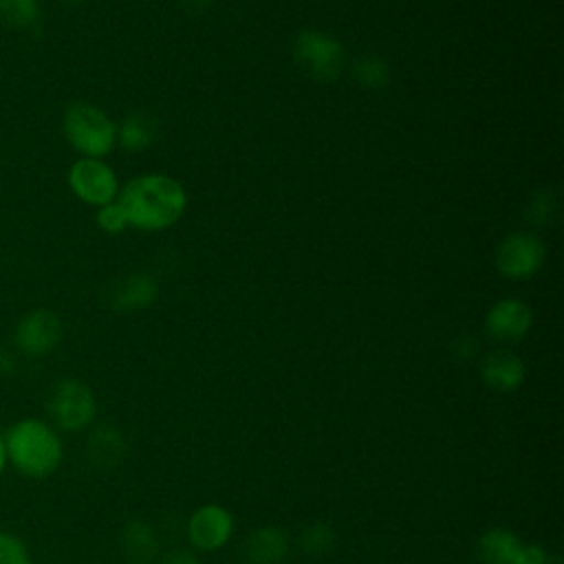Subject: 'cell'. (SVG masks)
<instances>
[{
  "instance_id": "cell-1",
  "label": "cell",
  "mask_w": 564,
  "mask_h": 564,
  "mask_svg": "<svg viewBox=\"0 0 564 564\" xmlns=\"http://www.w3.org/2000/svg\"><path fill=\"white\" fill-rule=\"evenodd\" d=\"M130 227L159 231L172 227L185 212L187 196L178 181L165 174H143L128 181L117 198Z\"/></svg>"
},
{
  "instance_id": "cell-2",
  "label": "cell",
  "mask_w": 564,
  "mask_h": 564,
  "mask_svg": "<svg viewBox=\"0 0 564 564\" xmlns=\"http://www.w3.org/2000/svg\"><path fill=\"white\" fill-rule=\"evenodd\" d=\"M7 460L29 478H44L62 463V441L57 432L40 419H22L4 434Z\"/></svg>"
},
{
  "instance_id": "cell-3",
  "label": "cell",
  "mask_w": 564,
  "mask_h": 564,
  "mask_svg": "<svg viewBox=\"0 0 564 564\" xmlns=\"http://www.w3.org/2000/svg\"><path fill=\"white\" fill-rule=\"evenodd\" d=\"M62 130L66 141L86 159L106 156L117 143V126L97 106L77 101L64 110Z\"/></svg>"
},
{
  "instance_id": "cell-4",
  "label": "cell",
  "mask_w": 564,
  "mask_h": 564,
  "mask_svg": "<svg viewBox=\"0 0 564 564\" xmlns=\"http://www.w3.org/2000/svg\"><path fill=\"white\" fill-rule=\"evenodd\" d=\"M293 57L313 79L333 82L344 68L346 55L339 40L322 31L304 29L293 40Z\"/></svg>"
},
{
  "instance_id": "cell-5",
  "label": "cell",
  "mask_w": 564,
  "mask_h": 564,
  "mask_svg": "<svg viewBox=\"0 0 564 564\" xmlns=\"http://www.w3.org/2000/svg\"><path fill=\"white\" fill-rule=\"evenodd\" d=\"M97 401L93 390L79 379H59L48 394V414L57 427L77 432L93 423Z\"/></svg>"
},
{
  "instance_id": "cell-6",
  "label": "cell",
  "mask_w": 564,
  "mask_h": 564,
  "mask_svg": "<svg viewBox=\"0 0 564 564\" xmlns=\"http://www.w3.org/2000/svg\"><path fill=\"white\" fill-rule=\"evenodd\" d=\"M546 258L544 242L529 234L516 231L509 234L496 249V269L511 280H524L535 275Z\"/></svg>"
},
{
  "instance_id": "cell-7",
  "label": "cell",
  "mask_w": 564,
  "mask_h": 564,
  "mask_svg": "<svg viewBox=\"0 0 564 564\" xmlns=\"http://www.w3.org/2000/svg\"><path fill=\"white\" fill-rule=\"evenodd\" d=\"M68 185L73 194L95 207L108 205L119 192L117 174L101 159L82 156L68 170Z\"/></svg>"
},
{
  "instance_id": "cell-8",
  "label": "cell",
  "mask_w": 564,
  "mask_h": 564,
  "mask_svg": "<svg viewBox=\"0 0 564 564\" xmlns=\"http://www.w3.org/2000/svg\"><path fill=\"white\" fill-rule=\"evenodd\" d=\"M13 341L29 357H44L62 341V319L48 308H33L20 317Z\"/></svg>"
},
{
  "instance_id": "cell-9",
  "label": "cell",
  "mask_w": 564,
  "mask_h": 564,
  "mask_svg": "<svg viewBox=\"0 0 564 564\" xmlns=\"http://www.w3.org/2000/svg\"><path fill=\"white\" fill-rule=\"evenodd\" d=\"M234 531V516L220 505H203L187 520V538L196 549L216 551Z\"/></svg>"
},
{
  "instance_id": "cell-10",
  "label": "cell",
  "mask_w": 564,
  "mask_h": 564,
  "mask_svg": "<svg viewBox=\"0 0 564 564\" xmlns=\"http://www.w3.org/2000/svg\"><path fill=\"white\" fill-rule=\"evenodd\" d=\"M531 322V308L524 302L516 297H505L489 308L485 317V328L491 337L500 341H516L529 333Z\"/></svg>"
},
{
  "instance_id": "cell-11",
  "label": "cell",
  "mask_w": 564,
  "mask_h": 564,
  "mask_svg": "<svg viewBox=\"0 0 564 564\" xmlns=\"http://www.w3.org/2000/svg\"><path fill=\"white\" fill-rule=\"evenodd\" d=\"M480 377L496 392H513L522 386L527 368L516 352L500 348L485 355L480 361Z\"/></svg>"
},
{
  "instance_id": "cell-12",
  "label": "cell",
  "mask_w": 564,
  "mask_h": 564,
  "mask_svg": "<svg viewBox=\"0 0 564 564\" xmlns=\"http://www.w3.org/2000/svg\"><path fill=\"white\" fill-rule=\"evenodd\" d=\"M289 555V535L278 527H258L242 542L245 564H280Z\"/></svg>"
},
{
  "instance_id": "cell-13",
  "label": "cell",
  "mask_w": 564,
  "mask_h": 564,
  "mask_svg": "<svg viewBox=\"0 0 564 564\" xmlns=\"http://www.w3.org/2000/svg\"><path fill=\"white\" fill-rule=\"evenodd\" d=\"M159 295L156 280L148 273H132L119 280L110 291V306L119 313H132L150 306Z\"/></svg>"
},
{
  "instance_id": "cell-14",
  "label": "cell",
  "mask_w": 564,
  "mask_h": 564,
  "mask_svg": "<svg viewBox=\"0 0 564 564\" xmlns=\"http://www.w3.org/2000/svg\"><path fill=\"white\" fill-rule=\"evenodd\" d=\"M88 460L99 469H112L126 456V438L123 432L112 423H99L93 427L86 443Z\"/></svg>"
},
{
  "instance_id": "cell-15",
  "label": "cell",
  "mask_w": 564,
  "mask_h": 564,
  "mask_svg": "<svg viewBox=\"0 0 564 564\" xmlns=\"http://www.w3.org/2000/svg\"><path fill=\"white\" fill-rule=\"evenodd\" d=\"M121 553L130 564H150L159 555V542L154 529L143 520H130L119 535Z\"/></svg>"
},
{
  "instance_id": "cell-16",
  "label": "cell",
  "mask_w": 564,
  "mask_h": 564,
  "mask_svg": "<svg viewBox=\"0 0 564 564\" xmlns=\"http://www.w3.org/2000/svg\"><path fill=\"white\" fill-rule=\"evenodd\" d=\"M520 538L502 527L487 529L478 540V557L482 564H513L520 546Z\"/></svg>"
},
{
  "instance_id": "cell-17",
  "label": "cell",
  "mask_w": 564,
  "mask_h": 564,
  "mask_svg": "<svg viewBox=\"0 0 564 564\" xmlns=\"http://www.w3.org/2000/svg\"><path fill=\"white\" fill-rule=\"evenodd\" d=\"M156 132H159V126L152 115L130 112L117 128V141L130 152H141L154 143Z\"/></svg>"
},
{
  "instance_id": "cell-18",
  "label": "cell",
  "mask_w": 564,
  "mask_h": 564,
  "mask_svg": "<svg viewBox=\"0 0 564 564\" xmlns=\"http://www.w3.org/2000/svg\"><path fill=\"white\" fill-rule=\"evenodd\" d=\"M40 20L37 0H0V22L9 29H31Z\"/></svg>"
},
{
  "instance_id": "cell-19",
  "label": "cell",
  "mask_w": 564,
  "mask_h": 564,
  "mask_svg": "<svg viewBox=\"0 0 564 564\" xmlns=\"http://www.w3.org/2000/svg\"><path fill=\"white\" fill-rule=\"evenodd\" d=\"M300 544L302 549L308 553V555H326L335 549L337 544V533L330 524L322 522V520H315V522H308L302 533H300Z\"/></svg>"
},
{
  "instance_id": "cell-20",
  "label": "cell",
  "mask_w": 564,
  "mask_h": 564,
  "mask_svg": "<svg viewBox=\"0 0 564 564\" xmlns=\"http://www.w3.org/2000/svg\"><path fill=\"white\" fill-rule=\"evenodd\" d=\"M355 77L361 86L366 88H383L390 79V66L383 57L379 55H361L357 57L355 66Z\"/></svg>"
},
{
  "instance_id": "cell-21",
  "label": "cell",
  "mask_w": 564,
  "mask_h": 564,
  "mask_svg": "<svg viewBox=\"0 0 564 564\" xmlns=\"http://www.w3.org/2000/svg\"><path fill=\"white\" fill-rule=\"evenodd\" d=\"M0 564H31L26 544L20 538L2 531H0Z\"/></svg>"
},
{
  "instance_id": "cell-22",
  "label": "cell",
  "mask_w": 564,
  "mask_h": 564,
  "mask_svg": "<svg viewBox=\"0 0 564 564\" xmlns=\"http://www.w3.org/2000/svg\"><path fill=\"white\" fill-rule=\"evenodd\" d=\"M97 225L106 231V234H119L128 227V220H126V214L123 209L119 207L117 200L108 203V205H101L99 212H97Z\"/></svg>"
},
{
  "instance_id": "cell-23",
  "label": "cell",
  "mask_w": 564,
  "mask_h": 564,
  "mask_svg": "<svg viewBox=\"0 0 564 564\" xmlns=\"http://www.w3.org/2000/svg\"><path fill=\"white\" fill-rule=\"evenodd\" d=\"M555 212H557V200H555V196H553L551 192H546V189L538 192L535 198H533V203H531V214H533L535 223H540V225L551 223V220L555 218Z\"/></svg>"
},
{
  "instance_id": "cell-24",
  "label": "cell",
  "mask_w": 564,
  "mask_h": 564,
  "mask_svg": "<svg viewBox=\"0 0 564 564\" xmlns=\"http://www.w3.org/2000/svg\"><path fill=\"white\" fill-rule=\"evenodd\" d=\"M452 352L456 359L465 361V359H471L476 352H478V341L471 337V335H458L454 341H452Z\"/></svg>"
},
{
  "instance_id": "cell-25",
  "label": "cell",
  "mask_w": 564,
  "mask_h": 564,
  "mask_svg": "<svg viewBox=\"0 0 564 564\" xmlns=\"http://www.w3.org/2000/svg\"><path fill=\"white\" fill-rule=\"evenodd\" d=\"M159 564H200V562H198V557H196L194 553H189V551H172V553L163 555Z\"/></svg>"
},
{
  "instance_id": "cell-26",
  "label": "cell",
  "mask_w": 564,
  "mask_h": 564,
  "mask_svg": "<svg viewBox=\"0 0 564 564\" xmlns=\"http://www.w3.org/2000/svg\"><path fill=\"white\" fill-rule=\"evenodd\" d=\"M15 370V357L11 350H7L4 346H0V377L4 375H13Z\"/></svg>"
},
{
  "instance_id": "cell-27",
  "label": "cell",
  "mask_w": 564,
  "mask_h": 564,
  "mask_svg": "<svg viewBox=\"0 0 564 564\" xmlns=\"http://www.w3.org/2000/svg\"><path fill=\"white\" fill-rule=\"evenodd\" d=\"M212 4V0H187V7L192 9V11H203V9H207Z\"/></svg>"
},
{
  "instance_id": "cell-28",
  "label": "cell",
  "mask_w": 564,
  "mask_h": 564,
  "mask_svg": "<svg viewBox=\"0 0 564 564\" xmlns=\"http://www.w3.org/2000/svg\"><path fill=\"white\" fill-rule=\"evenodd\" d=\"M4 465H7V447H4V436L0 434V474H2Z\"/></svg>"
},
{
  "instance_id": "cell-29",
  "label": "cell",
  "mask_w": 564,
  "mask_h": 564,
  "mask_svg": "<svg viewBox=\"0 0 564 564\" xmlns=\"http://www.w3.org/2000/svg\"><path fill=\"white\" fill-rule=\"evenodd\" d=\"M544 564H562V560L557 557V555H553V553H549L546 555V560H544Z\"/></svg>"
},
{
  "instance_id": "cell-30",
  "label": "cell",
  "mask_w": 564,
  "mask_h": 564,
  "mask_svg": "<svg viewBox=\"0 0 564 564\" xmlns=\"http://www.w3.org/2000/svg\"><path fill=\"white\" fill-rule=\"evenodd\" d=\"M64 2H70V4H79V2H86V0H64Z\"/></svg>"
}]
</instances>
